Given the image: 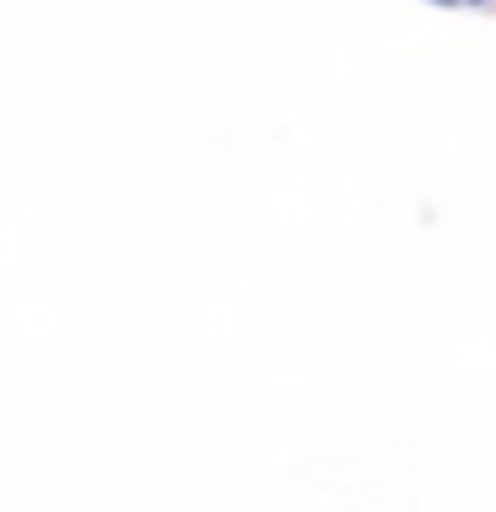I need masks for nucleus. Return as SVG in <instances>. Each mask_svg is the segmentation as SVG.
<instances>
[{"mask_svg": "<svg viewBox=\"0 0 496 512\" xmlns=\"http://www.w3.org/2000/svg\"><path fill=\"white\" fill-rule=\"evenodd\" d=\"M475 6H480V0H475Z\"/></svg>", "mask_w": 496, "mask_h": 512, "instance_id": "2", "label": "nucleus"}, {"mask_svg": "<svg viewBox=\"0 0 496 512\" xmlns=\"http://www.w3.org/2000/svg\"><path fill=\"white\" fill-rule=\"evenodd\" d=\"M438 6H448V0H438Z\"/></svg>", "mask_w": 496, "mask_h": 512, "instance_id": "1", "label": "nucleus"}]
</instances>
